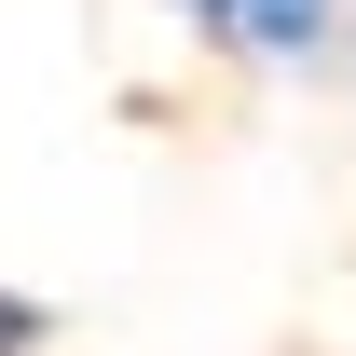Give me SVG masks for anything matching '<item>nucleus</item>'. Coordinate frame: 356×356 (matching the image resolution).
Instances as JSON below:
<instances>
[{"instance_id": "obj_1", "label": "nucleus", "mask_w": 356, "mask_h": 356, "mask_svg": "<svg viewBox=\"0 0 356 356\" xmlns=\"http://www.w3.org/2000/svg\"><path fill=\"white\" fill-rule=\"evenodd\" d=\"M220 42H247V55H302L315 28H329V0H192Z\"/></svg>"}]
</instances>
